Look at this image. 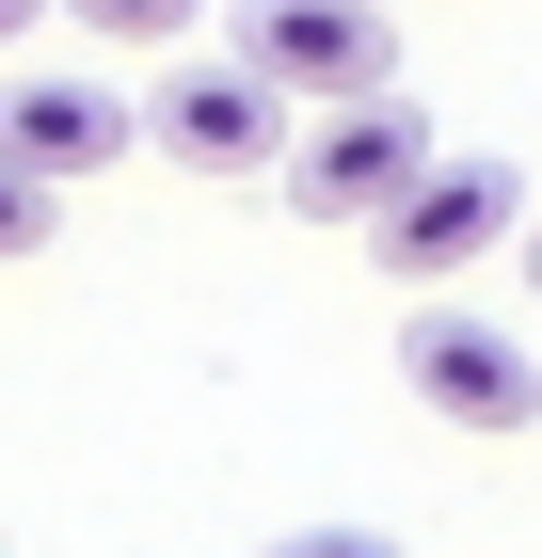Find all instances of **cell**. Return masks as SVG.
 Masks as SVG:
<instances>
[{
	"label": "cell",
	"mask_w": 542,
	"mask_h": 558,
	"mask_svg": "<svg viewBox=\"0 0 542 558\" xmlns=\"http://www.w3.org/2000/svg\"><path fill=\"white\" fill-rule=\"evenodd\" d=\"M33 16H48V0H0V48H16V33H33Z\"/></svg>",
	"instance_id": "obj_11"
},
{
	"label": "cell",
	"mask_w": 542,
	"mask_h": 558,
	"mask_svg": "<svg viewBox=\"0 0 542 558\" xmlns=\"http://www.w3.org/2000/svg\"><path fill=\"white\" fill-rule=\"evenodd\" d=\"M510 256H527V288H542V208H527V223H510Z\"/></svg>",
	"instance_id": "obj_10"
},
{
	"label": "cell",
	"mask_w": 542,
	"mask_h": 558,
	"mask_svg": "<svg viewBox=\"0 0 542 558\" xmlns=\"http://www.w3.org/2000/svg\"><path fill=\"white\" fill-rule=\"evenodd\" d=\"M224 48H240L272 96H383V64H399V33H383V0H240L224 16Z\"/></svg>",
	"instance_id": "obj_4"
},
{
	"label": "cell",
	"mask_w": 542,
	"mask_h": 558,
	"mask_svg": "<svg viewBox=\"0 0 542 558\" xmlns=\"http://www.w3.org/2000/svg\"><path fill=\"white\" fill-rule=\"evenodd\" d=\"M272 558H399L383 526H303V543H272Z\"/></svg>",
	"instance_id": "obj_9"
},
{
	"label": "cell",
	"mask_w": 542,
	"mask_h": 558,
	"mask_svg": "<svg viewBox=\"0 0 542 558\" xmlns=\"http://www.w3.org/2000/svg\"><path fill=\"white\" fill-rule=\"evenodd\" d=\"M510 223H527V175H510V160H447V144H431V175H415L383 223H351V240H368L399 288H462L479 256H510Z\"/></svg>",
	"instance_id": "obj_1"
},
{
	"label": "cell",
	"mask_w": 542,
	"mask_h": 558,
	"mask_svg": "<svg viewBox=\"0 0 542 558\" xmlns=\"http://www.w3.org/2000/svg\"><path fill=\"white\" fill-rule=\"evenodd\" d=\"M48 223H64V192H48V175H16V160H0V271H16V256H48Z\"/></svg>",
	"instance_id": "obj_8"
},
{
	"label": "cell",
	"mask_w": 542,
	"mask_h": 558,
	"mask_svg": "<svg viewBox=\"0 0 542 558\" xmlns=\"http://www.w3.org/2000/svg\"><path fill=\"white\" fill-rule=\"evenodd\" d=\"M383 16H399V0H383Z\"/></svg>",
	"instance_id": "obj_12"
},
{
	"label": "cell",
	"mask_w": 542,
	"mask_h": 558,
	"mask_svg": "<svg viewBox=\"0 0 542 558\" xmlns=\"http://www.w3.org/2000/svg\"><path fill=\"white\" fill-rule=\"evenodd\" d=\"M415 175H431V112L415 96H335L320 129L288 144V208L303 223H383Z\"/></svg>",
	"instance_id": "obj_3"
},
{
	"label": "cell",
	"mask_w": 542,
	"mask_h": 558,
	"mask_svg": "<svg viewBox=\"0 0 542 558\" xmlns=\"http://www.w3.org/2000/svg\"><path fill=\"white\" fill-rule=\"evenodd\" d=\"M128 144H144V96L81 81V64H16V81H0V160H16V175H48V192L112 175Z\"/></svg>",
	"instance_id": "obj_6"
},
{
	"label": "cell",
	"mask_w": 542,
	"mask_h": 558,
	"mask_svg": "<svg viewBox=\"0 0 542 558\" xmlns=\"http://www.w3.org/2000/svg\"><path fill=\"white\" fill-rule=\"evenodd\" d=\"M144 144H160V160H192V175H288V96L255 81L240 48H224V64H176V48H160Z\"/></svg>",
	"instance_id": "obj_5"
},
{
	"label": "cell",
	"mask_w": 542,
	"mask_h": 558,
	"mask_svg": "<svg viewBox=\"0 0 542 558\" xmlns=\"http://www.w3.org/2000/svg\"><path fill=\"white\" fill-rule=\"evenodd\" d=\"M399 384L447 430H479V447L542 430V351L510 336V319H462V303H415V319H399Z\"/></svg>",
	"instance_id": "obj_2"
},
{
	"label": "cell",
	"mask_w": 542,
	"mask_h": 558,
	"mask_svg": "<svg viewBox=\"0 0 542 558\" xmlns=\"http://www.w3.org/2000/svg\"><path fill=\"white\" fill-rule=\"evenodd\" d=\"M48 16H81L96 48H128V64H144V48H176L192 16H208V0H48Z\"/></svg>",
	"instance_id": "obj_7"
}]
</instances>
